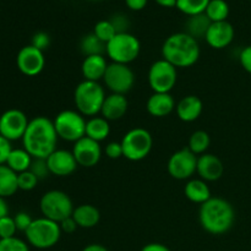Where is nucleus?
Masks as SVG:
<instances>
[{
	"label": "nucleus",
	"mask_w": 251,
	"mask_h": 251,
	"mask_svg": "<svg viewBox=\"0 0 251 251\" xmlns=\"http://www.w3.org/2000/svg\"><path fill=\"white\" fill-rule=\"evenodd\" d=\"M58 139L54 123L46 117H37L29 120L22 144L33 158H48L56 150Z\"/></svg>",
	"instance_id": "1"
},
{
	"label": "nucleus",
	"mask_w": 251,
	"mask_h": 251,
	"mask_svg": "<svg viewBox=\"0 0 251 251\" xmlns=\"http://www.w3.org/2000/svg\"><path fill=\"white\" fill-rule=\"evenodd\" d=\"M199 221L201 227L210 234H225L234 225V208L225 199L211 198L201 205Z\"/></svg>",
	"instance_id": "2"
},
{
	"label": "nucleus",
	"mask_w": 251,
	"mask_h": 251,
	"mask_svg": "<svg viewBox=\"0 0 251 251\" xmlns=\"http://www.w3.org/2000/svg\"><path fill=\"white\" fill-rule=\"evenodd\" d=\"M162 56L176 69L190 68L200 58L198 39L186 32L171 34L162 47Z\"/></svg>",
	"instance_id": "3"
},
{
	"label": "nucleus",
	"mask_w": 251,
	"mask_h": 251,
	"mask_svg": "<svg viewBox=\"0 0 251 251\" xmlns=\"http://www.w3.org/2000/svg\"><path fill=\"white\" fill-rule=\"evenodd\" d=\"M104 88L95 81H86L78 83L74 92L77 112L83 117H97L102 109L103 102L105 100Z\"/></svg>",
	"instance_id": "4"
},
{
	"label": "nucleus",
	"mask_w": 251,
	"mask_h": 251,
	"mask_svg": "<svg viewBox=\"0 0 251 251\" xmlns=\"http://www.w3.org/2000/svg\"><path fill=\"white\" fill-rule=\"evenodd\" d=\"M25 234H26L28 244H31L33 248L49 249L58 244L61 237V229L59 223L42 217L38 220H33Z\"/></svg>",
	"instance_id": "5"
},
{
	"label": "nucleus",
	"mask_w": 251,
	"mask_h": 251,
	"mask_svg": "<svg viewBox=\"0 0 251 251\" xmlns=\"http://www.w3.org/2000/svg\"><path fill=\"white\" fill-rule=\"evenodd\" d=\"M140 50H141V44L139 39L134 34L125 32V33H117L114 38L108 42L105 53L112 63L127 65L136 60Z\"/></svg>",
	"instance_id": "6"
},
{
	"label": "nucleus",
	"mask_w": 251,
	"mask_h": 251,
	"mask_svg": "<svg viewBox=\"0 0 251 251\" xmlns=\"http://www.w3.org/2000/svg\"><path fill=\"white\" fill-rule=\"evenodd\" d=\"M39 208L44 218L60 223L73 216L74 205L70 196L61 190L47 191L41 199Z\"/></svg>",
	"instance_id": "7"
},
{
	"label": "nucleus",
	"mask_w": 251,
	"mask_h": 251,
	"mask_svg": "<svg viewBox=\"0 0 251 251\" xmlns=\"http://www.w3.org/2000/svg\"><path fill=\"white\" fill-rule=\"evenodd\" d=\"M53 123L59 139L75 144L86 136L87 120H85V117L76 110H63L56 115Z\"/></svg>",
	"instance_id": "8"
},
{
	"label": "nucleus",
	"mask_w": 251,
	"mask_h": 251,
	"mask_svg": "<svg viewBox=\"0 0 251 251\" xmlns=\"http://www.w3.org/2000/svg\"><path fill=\"white\" fill-rule=\"evenodd\" d=\"M124 157L129 161H142L150 154L153 139L150 131L144 127H135L124 135L122 141Z\"/></svg>",
	"instance_id": "9"
},
{
	"label": "nucleus",
	"mask_w": 251,
	"mask_h": 251,
	"mask_svg": "<svg viewBox=\"0 0 251 251\" xmlns=\"http://www.w3.org/2000/svg\"><path fill=\"white\" fill-rule=\"evenodd\" d=\"M178 78L176 66L164 59L154 61L149 70V83L153 93H169Z\"/></svg>",
	"instance_id": "10"
},
{
	"label": "nucleus",
	"mask_w": 251,
	"mask_h": 251,
	"mask_svg": "<svg viewBox=\"0 0 251 251\" xmlns=\"http://www.w3.org/2000/svg\"><path fill=\"white\" fill-rule=\"evenodd\" d=\"M108 90L118 95H126L131 91L135 83V74L125 64H108L107 71L103 77Z\"/></svg>",
	"instance_id": "11"
},
{
	"label": "nucleus",
	"mask_w": 251,
	"mask_h": 251,
	"mask_svg": "<svg viewBox=\"0 0 251 251\" xmlns=\"http://www.w3.org/2000/svg\"><path fill=\"white\" fill-rule=\"evenodd\" d=\"M168 173L176 180H185L196 173L198 168V156L190 150L181 149L174 152L168 161Z\"/></svg>",
	"instance_id": "12"
},
{
	"label": "nucleus",
	"mask_w": 251,
	"mask_h": 251,
	"mask_svg": "<svg viewBox=\"0 0 251 251\" xmlns=\"http://www.w3.org/2000/svg\"><path fill=\"white\" fill-rule=\"evenodd\" d=\"M28 119L26 114L20 109H9L0 115V135L11 141L22 140L27 126Z\"/></svg>",
	"instance_id": "13"
},
{
	"label": "nucleus",
	"mask_w": 251,
	"mask_h": 251,
	"mask_svg": "<svg viewBox=\"0 0 251 251\" xmlns=\"http://www.w3.org/2000/svg\"><path fill=\"white\" fill-rule=\"evenodd\" d=\"M16 64L19 70L24 75L32 77V76L39 75L43 71L44 65H46V58H44L43 51L29 44V46L20 49L16 58Z\"/></svg>",
	"instance_id": "14"
},
{
	"label": "nucleus",
	"mask_w": 251,
	"mask_h": 251,
	"mask_svg": "<svg viewBox=\"0 0 251 251\" xmlns=\"http://www.w3.org/2000/svg\"><path fill=\"white\" fill-rule=\"evenodd\" d=\"M73 154L78 166L92 168L97 166L102 157V149L100 142L85 136L74 144Z\"/></svg>",
	"instance_id": "15"
},
{
	"label": "nucleus",
	"mask_w": 251,
	"mask_h": 251,
	"mask_svg": "<svg viewBox=\"0 0 251 251\" xmlns=\"http://www.w3.org/2000/svg\"><path fill=\"white\" fill-rule=\"evenodd\" d=\"M47 163H48L50 174L56 176H70L76 171L78 166L73 152L58 149L47 158Z\"/></svg>",
	"instance_id": "16"
},
{
	"label": "nucleus",
	"mask_w": 251,
	"mask_h": 251,
	"mask_svg": "<svg viewBox=\"0 0 251 251\" xmlns=\"http://www.w3.org/2000/svg\"><path fill=\"white\" fill-rule=\"evenodd\" d=\"M234 34V27L230 22H212L206 33L205 39L211 48L223 49L232 43Z\"/></svg>",
	"instance_id": "17"
},
{
	"label": "nucleus",
	"mask_w": 251,
	"mask_h": 251,
	"mask_svg": "<svg viewBox=\"0 0 251 251\" xmlns=\"http://www.w3.org/2000/svg\"><path fill=\"white\" fill-rule=\"evenodd\" d=\"M196 173L200 179L205 181H216L225 173V166L217 156L211 153H203L198 157Z\"/></svg>",
	"instance_id": "18"
},
{
	"label": "nucleus",
	"mask_w": 251,
	"mask_h": 251,
	"mask_svg": "<svg viewBox=\"0 0 251 251\" xmlns=\"http://www.w3.org/2000/svg\"><path fill=\"white\" fill-rule=\"evenodd\" d=\"M127 108H129V102L124 95L112 93L105 97L100 109V115L108 122H114L122 119L126 114Z\"/></svg>",
	"instance_id": "19"
},
{
	"label": "nucleus",
	"mask_w": 251,
	"mask_h": 251,
	"mask_svg": "<svg viewBox=\"0 0 251 251\" xmlns=\"http://www.w3.org/2000/svg\"><path fill=\"white\" fill-rule=\"evenodd\" d=\"M203 109V103L198 96H186L176 104V115L181 122L191 123L199 119Z\"/></svg>",
	"instance_id": "20"
},
{
	"label": "nucleus",
	"mask_w": 251,
	"mask_h": 251,
	"mask_svg": "<svg viewBox=\"0 0 251 251\" xmlns=\"http://www.w3.org/2000/svg\"><path fill=\"white\" fill-rule=\"evenodd\" d=\"M108 63L104 55H91L85 56L81 65V73L86 81H95L98 82L103 80L104 74L107 71Z\"/></svg>",
	"instance_id": "21"
},
{
	"label": "nucleus",
	"mask_w": 251,
	"mask_h": 251,
	"mask_svg": "<svg viewBox=\"0 0 251 251\" xmlns=\"http://www.w3.org/2000/svg\"><path fill=\"white\" fill-rule=\"evenodd\" d=\"M176 102L171 93H153L147 100V112L156 118H163L176 109Z\"/></svg>",
	"instance_id": "22"
},
{
	"label": "nucleus",
	"mask_w": 251,
	"mask_h": 251,
	"mask_svg": "<svg viewBox=\"0 0 251 251\" xmlns=\"http://www.w3.org/2000/svg\"><path fill=\"white\" fill-rule=\"evenodd\" d=\"M73 218L81 228H93L100 223V213L96 206L83 203L74 208Z\"/></svg>",
	"instance_id": "23"
},
{
	"label": "nucleus",
	"mask_w": 251,
	"mask_h": 251,
	"mask_svg": "<svg viewBox=\"0 0 251 251\" xmlns=\"http://www.w3.org/2000/svg\"><path fill=\"white\" fill-rule=\"evenodd\" d=\"M184 193L185 196L195 203H205L211 199V190L208 188L207 183L202 179H191L186 183L185 188H184Z\"/></svg>",
	"instance_id": "24"
},
{
	"label": "nucleus",
	"mask_w": 251,
	"mask_h": 251,
	"mask_svg": "<svg viewBox=\"0 0 251 251\" xmlns=\"http://www.w3.org/2000/svg\"><path fill=\"white\" fill-rule=\"evenodd\" d=\"M110 125L103 117H92L86 123V136L100 142L109 136Z\"/></svg>",
	"instance_id": "25"
},
{
	"label": "nucleus",
	"mask_w": 251,
	"mask_h": 251,
	"mask_svg": "<svg viewBox=\"0 0 251 251\" xmlns=\"http://www.w3.org/2000/svg\"><path fill=\"white\" fill-rule=\"evenodd\" d=\"M33 157L28 153L25 149H12L7 157L6 166L15 173H22V172L28 171L31 167Z\"/></svg>",
	"instance_id": "26"
},
{
	"label": "nucleus",
	"mask_w": 251,
	"mask_h": 251,
	"mask_svg": "<svg viewBox=\"0 0 251 251\" xmlns=\"http://www.w3.org/2000/svg\"><path fill=\"white\" fill-rule=\"evenodd\" d=\"M19 190L17 173L10 169L6 164L0 166V196L10 198Z\"/></svg>",
	"instance_id": "27"
},
{
	"label": "nucleus",
	"mask_w": 251,
	"mask_h": 251,
	"mask_svg": "<svg viewBox=\"0 0 251 251\" xmlns=\"http://www.w3.org/2000/svg\"><path fill=\"white\" fill-rule=\"evenodd\" d=\"M211 24L212 22L206 16L205 12L195 15V16H189L188 21H186V33L190 34L195 39L205 38Z\"/></svg>",
	"instance_id": "28"
},
{
	"label": "nucleus",
	"mask_w": 251,
	"mask_h": 251,
	"mask_svg": "<svg viewBox=\"0 0 251 251\" xmlns=\"http://www.w3.org/2000/svg\"><path fill=\"white\" fill-rule=\"evenodd\" d=\"M80 50L85 56L103 55L107 50V44L92 32L82 37L80 42Z\"/></svg>",
	"instance_id": "29"
},
{
	"label": "nucleus",
	"mask_w": 251,
	"mask_h": 251,
	"mask_svg": "<svg viewBox=\"0 0 251 251\" xmlns=\"http://www.w3.org/2000/svg\"><path fill=\"white\" fill-rule=\"evenodd\" d=\"M205 14L211 22L227 21L229 16V5L226 0H210Z\"/></svg>",
	"instance_id": "30"
},
{
	"label": "nucleus",
	"mask_w": 251,
	"mask_h": 251,
	"mask_svg": "<svg viewBox=\"0 0 251 251\" xmlns=\"http://www.w3.org/2000/svg\"><path fill=\"white\" fill-rule=\"evenodd\" d=\"M211 144L210 135L203 130H198V131L193 132L189 139V146L188 149L193 152L194 154H203L208 150Z\"/></svg>",
	"instance_id": "31"
},
{
	"label": "nucleus",
	"mask_w": 251,
	"mask_h": 251,
	"mask_svg": "<svg viewBox=\"0 0 251 251\" xmlns=\"http://www.w3.org/2000/svg\"><path fill=\"white\" fill-rule=\"evenodd\" d=\"M210 0H176V9L186 16L203 14Z\"/></svg>",
	"instance_id": "32"
},
{
	"label": "nucleus",
	"mask_w": 251,
	"mask_h": 251,
	"mask_svg": "<svg viewBox=\"0 0 251 251\" xmlns=\"http://www.w3.org/2000/svg\"><path fill=\"white\" fill-rule=\"evenodd\" d=\"M93 33H95L100 41L104 42V43L107 44L110 39L114 38V36L117 34V29L113 26L110 20H100V21H98L97 24L95 25Z\"/></svg>",
	"instance_id": "33"
},
{
	"label": "nucleus",
	"mask_w": 251,
	"mask_h": 251,
	"mask_svg": "<svg viewBox=\"0 0 251 251\" xmlns=\"http://www.w3.org/2000/svg\"><path fill=\"white\" fill-rule=\"evenodd\" d=\"M39 179L32 173L31 171L22 172V173L17 174V184H19V190L24 191H31L33 190L34 188L38 184Z\"/></svg>",
	"instance_id": "34"
},
{
	"label": "nucleus",
	"mask_w": 251,
	"mask_h": 251,
	"mask_svg": "<svg viewBox=\"0 0 251 251\" xmlns=\"http://www.w3.org/2000/svg\"><path fill=\"white\" fill-rule=\"evenodd\" d=\"M0 251H29L26 242L16 237L0 239Z\"/></svg>",
	"instance_id": "35"
},
{
	"label": "nucleus",
	"mask_w": 251,
	"mask_h": 251,
	"mask_svg": "<svg viewBox=\"0 0 251 251\" xmlns=\"http://www.w3.org/2000/svg\"><path fill=\"white\" fill-rule=\"evenodd\" d=\"M17 232L16 225H15L14 217L5 216L0 218V239H7V238L15 237Z\"/></svg>",
	"instance_id": "36"
},
{
	"label": "nucleus",
	"mask_w": 251,
	"mask_h": 251,
	"mask_svg": "<svg viewBox=\"0 0 251 251\" xmlns=\"http://www.w3.org/2000/svg\"><path fill=\"white\" fill-rule=\"evenodd\" d=\"M29 171H31L39 180L47 178L48 174H50L48 168V163H47V158H33L31 167H29Z\"/></svg>",
	"instance_id": "37"
},
{
	"label": "nucleus",
	"mask_w": 251,
	"mask_h": 251,
	"mask_svg": "<svg viewBox=\"0 0 251 251\" xmlns=\"http://www.w3.org/2000/svg\"><path fill=\"white\" fill-rule=\"evenodd\" d=\"M34 48L39 49V50L44 51L49 46H50V37L46 32H37L32 37V43Z\"/></svg>",
	"instance_id": "38"
},
{
	"label": "nucleus",
	"mask_w": 251,
	"mask_h": 251,
	"mask_svg": "<svg viewBox=\"0 0 251 251\" xmlns=\"http://www.w3.org/2000/svg\"><path fill=\"white\" fill-rule=\"evenodd\" d=\"M14 221H15V225H16L17 230L24 233H26V230L28 229L29 226H31L32 222H33L32 217L27 212L16 213V216L14 217Z\"/></svg>",
	"instance_id": "39"
},
{
	"label": "nucleus",
	"mask_w": 251,
	"mask_h": 251,
	"mask_svg": "<svg viewBox=\"0 0 251 251\" xmlns=\"http://www.w3.org/2000/svg\"><path fill=\"white\" fill-rule=\"evenodd\" d=\"M104 152L105 154H107L108 158L110 159H119L120 157H124L122 142H117V141L109 142V144H107V146H105Z\"/></svg>",
	"instance_id": "40"
},
{
	"label": "nucleus",
	"mask_w": 251,
	"mask_h": 251,
	"mask_svg": "<svg viewBox=\"0 0 251 251\" xmlns=\"http://www.w3.org/2000/svg\"><path fill=\"white\" fill-rule=\"evenodd\" d=\"M110 22H112L113 26L117 29V33H125V32H127V28H129V20L124 15H114L112 17V20H110Z\"/></svg>",
	"instance_id": "41"
},
{
	"label": "nucleus",
	"mask_w": 251,
	"mask_h": 251,
	"mask_svg": "<svg viewBox=\"0 0 251 251\" xmlns=\"http://www.w3.org/2000/svg\"><path fill=\"white\" fill-rule=\"evenodd\" d=\"M11 150L12 147L9 140H6L4 136L0 135V166L6 163L7 157H9Z\"/></svg>",
	"instance_id": "42"
},
{
	"label": "nucleus",
	"mask_w": 251,
	"mask_h": 251,
	"mask_svg": "<svg viewBox=\"0 0 251 251\" xmlns=\"http://www.w3.org/2000/svg\"><path fill=\"white\" fill-rule=\"evenodd\" d=\"M239 61L240 64H242L243 69L251 75V46L245 47V48L240 51Z\"/></svg>",
	"instance_id": "43"
},
{
	"label": "nucleus",
	"mask_w": 251,
	"mask_h": 251,
	"mask_svg": "<svg viewBox=\"0 0 251 251\" xmlns=\"http://www.w3.org/2000/svg\"><path fill=\"white\" fill-rule=\"evenodd\" d=\"M59 226H60L61 233H66V234H73V233H75L76 229L78 228L77 223L75 222L73 216L69 218H65L64 221H61V222L59 223Z\"/></svg>",
	"instance_id": "44"
},
{
	"label": "nucleus",
	"mask_w": 251,
	"mask_h": 251,
	"mask_svg": "<svg viewBox=\"0 0 251 251\" xmlns=\"http://www.w3.org/2000/svg\"><path fill=\"white\" fill-rule=\"evenodd\" d=\"M149 0H125V4L132 11H140V10L145 9Z\"/></svg>",
	"instance_id": "45"
},
{
	"label": "nucleus",
	"mask_w": 251,
	"mask_h": 251,
	"mask_svg": "<svg viewBox=\"0 0 251 251\" xmlns=\"http://www.w3.org/2000/svg\"><path fill=\"white\" fill-rule=\"evenodd\" d=\"M141 251H171L168 247L161 244V243H150V244L145 245Z\"/></svg>",
	"instance_id": "46"
},
{
	"label": "nucleus",
	"mask_w": 251,
	"mask_h": 251,
	"mask_svg": "<svg viewBox=\"0 0 251 251\" xmlns=\"http://www.w3.org/2000/svg\"><path fill=\"white\" fill-rule=\"evenodd\" d=\"M5 216H9V207H7L5 199L0 196V218L5 217Z\"/></svg>",
	"instance_id": "47"
},
{
	"label": "nucleus",
	"mask_w": 251,
	"mask_h": 251,
	"mask_svg": "<svg viewBox=\"0 0 251 251\" xmlns=\"http://www.w3.org/2000/svg\"><path fill=\"white\" fill-rule=\"evenodd\" d=\"M82 251H108L107 248H104L100 244H90L86 248H83Z\"/></svg>",
	"instance_id": "48"
},
{
	"label": "nucleus",
	"mask_w": 251,
	"mask_h": 251,
	"mask_svg": "<svg viewBox=\"0 0 251 251\" xmlns=\"http://www.w3.org/2000/svg\"><path fill=\"white\" fill-rule=\"evenodd\" d=\"M157 4L162 7H174L176 6V0H156Z\"/></svg>",
	"instance_id": "49"
},
{
	"label": "nucleus",
	"mask_w": 251,
	"mask_h": 251,
	"mask_svg": "<svg viewBox=\"0 0 251 251\" xmlns=\"http://www.w3.org/2000/svg\"><path fill=\"white\" fill-rule=\"evenodd\" d=\"M92 1H95V0H92Z\"/></svg>",
	"instance_id": "50"
}]
</instances>
